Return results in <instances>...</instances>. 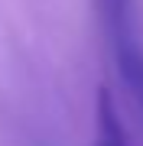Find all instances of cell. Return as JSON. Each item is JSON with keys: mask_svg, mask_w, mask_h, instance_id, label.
Returning a JSON list of instances; mask_svg holds the SVG:
<instances>
[{"mask_svg": "<svg viewBox=\"0 0 143 146\" xmlns=\"http://www.w3.org/2000/svg\"><path fill=\"white\" fill-rule=\"evenodd\" d=\"M94 13L124 84L143 107V36L137 26L133 0H94Z\"/></svg>", "mask_w": 143, "mask_h": 146, "instance_id": "obj_1", "label": "cell"}, {"mask_svg": "<svg viewBox=\"0 0 143 146\" xmlns=\"http://www.w3.org/2000/svg\"><path fill=\"white\" fill-rule=\"evenodd\" d=\"M94 146H130L124 120L114 107V98L107 88L98 91V110H94Z\"/></svg>", "mask_w": 143, "mask_h": 146, "instance_id": "obj_2", "label": "cell"}]
</instances>
